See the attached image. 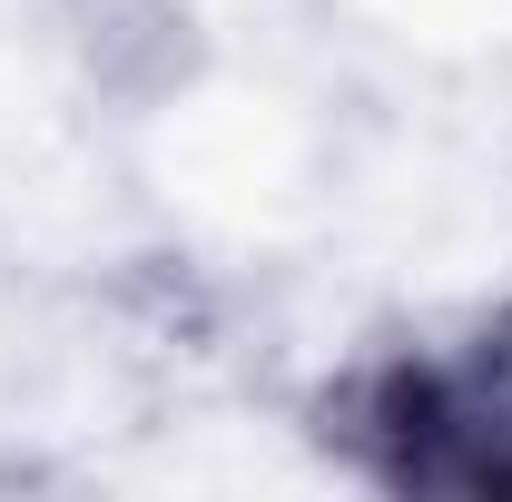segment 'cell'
<instances>
[{
  "mask_svg": "<svg viewBox=\"0 0 512 502\" xmlns=\"http://www.w3.org/2000/svg\"><path fill=\"white\" fill-rule=\"evenodd\" d=\"M316 453L384 502H512V306L355 345L306 404Z\"/></svg>",
  "mask_w": 512,
  "mask_h": 502,
  "instance_id": "cell-1",
  "label": "cell"
}]
</instances>
